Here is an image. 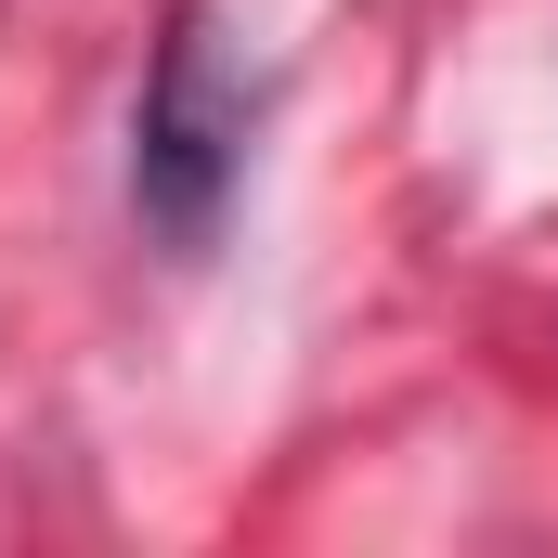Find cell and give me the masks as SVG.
I'll use <instances>...</instances> for the list:
<instances>
[{
  "instance_id": "1",
  "label": "cell",
  "mask_w": 558,
  "mask_h": 558,
  "mask_svg": "<svg viewBox=\"0 0 558 558\" xmlns=\"http://www.w3.org/2000/svg\"><path fill=\"white\" fill-rule=\"evenodd\" d=\"M247 131H260V92L234 78L221 26L182 13L143 65V118H131V195L169 247H208L221 234V195L247 182Z\"/></svg>"
}]
</instances>
